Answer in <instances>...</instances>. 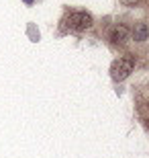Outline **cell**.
Wrapping results in <instances>:
<instances>
[{
    "label": "cell",
    "mask_w": 149,
    "mask_h": 158,
    "mask_svg": "<svg viewBox=\"0 0 149 158\" xmlns=\"http://www.w3.org/2000/svg\"><path fill=\"white\" fill-rule=\"evenodd\" d=\"M123 4H127V6H135V4H139V2H143V0H120Z\"/></svg>",
    "instance_id": "5"
},
{
    "label": "cell",
    "mask_w": 149,
    "mask_h": 158,
    "mask_svg": "<svg viewBox=\"0 0 149 158\" xmlns=\"http://www.w3.org/2000/svg\"><path fill=\"white\" fill-rule=\"evenodd\" d=\"M133 39L135 41H145L147 39V25L145 23L135 25V29H133Z\"/></svg>",
    "instance_id": "4"
},
{
    "label": "cell",
    "mask_w": 149,
    "mask_h": 158,
    "mask_svg": "<svg viewBox=\"0 0 149 158\" xmlns=\"http://www.w3.org/2000/svg\"><path fill=\"white\" fill-rule=\"evenodd\" d=\"M127 37H129V29H127L125 25H119V27H115V29H112V33H110V41H112L115 45L125 43Z\"/></svg>",
    "instance_id": "3"
},
{
    "label": "cell",
    "mask_w": 149,
    "mask_h": 158,
    "mask_svg": "<svg viewBox=\"0 0 149 158\" xmlns=\"http://www.w3.org/2000/svg\"><path fill=\"white\" fill-rule=\"evenodd\" d=\"M133 66H135V58H133V56H125V58L115 60L112 66H110V76H112V80L115 82L125 80L133 72Z\"/></svg>",
    "instance_id": "1"
},
{
    "label": "cell",
    "mask_w": 149,
    "mask_h": 158,
    "mask_svg": "<svg viewBox=\"0 0 149 158\" xmlns=\"http://www.w3.org/2000/svg\"><path fill=\"white\" fill-rule=\"evenodd\" d=\"M92 25V15L90 12H72L68 17V27L72 31H84Z\"/></svg>",
    "instance_id": "2"
},
{
    "label": "cell",
    "mask_w": 149,
    "mask_h": 158,
    "mask_svg": "<svg viewBox=\"0 0 149 158\" xmlns=\"http://www.w3.org/2000/svg\"><path fill=\"white\" fill-rule=\"evenodd\" d=\"M25 2H33V0H25Z\"/></svg>",
    "instance_id": "6"
}]
</instances>
